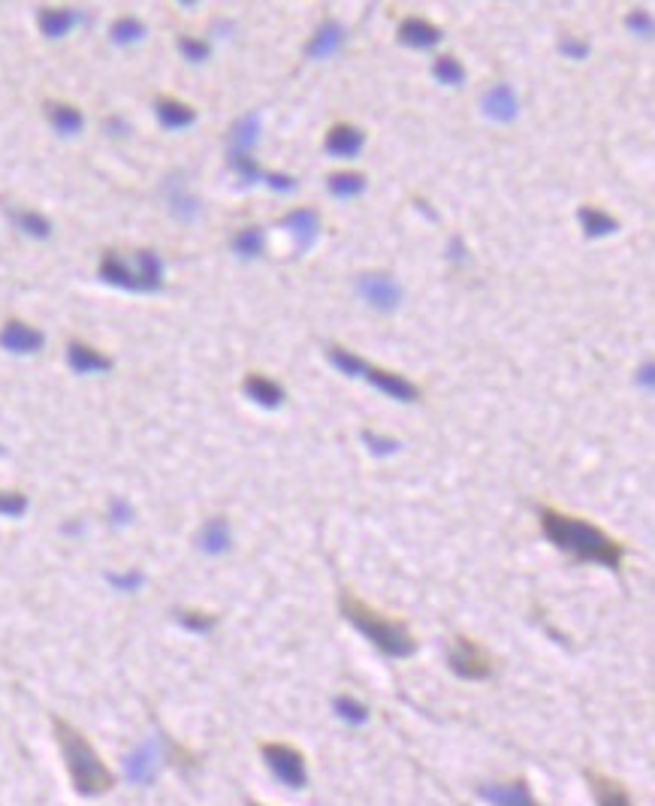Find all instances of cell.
<instances>
[{
  "label": "cell",
  "instance_id": "obj_44",
  "mask_svg": "<svg viewBox=\"0 0 655 806\" xmlns=\"http://www.w3.org/2000/svg\"><path fill=\"white\" fill-rule=\"evenodd\" d=\"M106 127H109V133H116V136H118V133H124V131H127V124H124V121H118V118H112V121H106Z\"/></svg>",
  "mask_w": 655,
  "mask_h": 806
},
{
  "label": "cell",
  "instance_id": "obj_37",
  "mask_svg": "<svg viewBox=\"0 0 655 806\" xmlns=\"http://www.w3.org/2000/svg\"><path fill=\"white\" fill-rule=\"evenodd\" d=\"M28 511V496L15 490L0 492V516H21Z\"/></svg>",
  "mask_w": 655,
  "mask_h": 806
},
{
  "label": "cell",
  "instance_id": "obj_46",
  "mask_svg": "<svg viewBox=\"0 0 655 806\" xmlns=\"http://www.w3.org/2000/svg\"><path fill=\"white\" fill-rule=\"evenodd\" d=\"M248 806H263V803H248Z\"/></svg>",
  "mask_w": 655,
  "mask_h": 806
},
{
  "label": "cell",
  "instance_id": "obj_32",
  "mask_svg": "<svg viewBox=\"0 0 655 806\" xmlns=\"http://www.w3.org/2000/svg\"><path fill=\"white\" fill-rule=\"evenodd\" d=\"M332 706H335V713H339L341 719L350 722V725H365V722H369V706L360 704L356 698H350V695H339Z\"/></svg>",
  "mask_w": 655,
  "mask_h": 806
},
{
  "label": "cell",
  "instance_id": "obj_35",
  "mask_svg": "<svg viewBox=\"0 0 655 806\" xmlns=\"http://www.w3.org/2000/svg\"><path fill=\"white\" fill-rule=\"evenodd\" d=\"M330 363L341 371V375H347V378H356V375H360V366H363L360 356L350 354L347 347H330Z\"/></svg>",
  "mask_w": 655,
  "mask_h": 806
},
{
  "label": "cell",
  "instance_id": "obj_20",
  "mask_svg": "<svg viewBox=\"0 0 655 806\" xmlns=\"http://www.w3.org/2000/svg\"><path fill=\"white\" fill-rule=\"evenodd\" d=\"M245 396L251 402H257L260 408H281L284 405V387L263 375H251L245 378Z\"/></svg>",
  "mask_w": 655,
  "mask_h": 806
},
{
  "label": "cell",
  "instance_id": "obj_14",
  "mask_svg": "<svg viewBox=\"0 0 655 806\" xmlns=\"http://www.w3.org/2000/svg\"><path fill=\"white\" fill-rule=\"evenodd\" d=\"M441 36H444V30L426 19H417V15H411L399 25V40L411 45V49H432V45L441 43Z\"/></svg>",
  "mask_w": 655,
  "mask_h": 806
},
{
  "label": "cell",
  "instance_id": "obj_25",
  "mask_svg": "<svg viewBox=\"0 0 655 806\" xmlns=\"http://www.w3.org/2000/svg\"><path fill=\"white\" fill-rule=\"evenodd\" d=\"M257 140H260V116H242L230 131V148L248 151L251 155V148L257 146Z\"/></svg>",
  "mask_w": 655,
  "mask_h": 806
},
{
  "label": "cell",
  "instance_id": "obj_19",
  "mask_svg": "<svg viewBox=\"0 0 655 806\" xmlns=\"http://www.w3.org/2000/svg\"><path fill=\"white\" fill-rule=\"evenodd\" d=\"M230 523L224 520V516H212L209 523L200 529V550L209 553V556H220V553L230 550Z\"/></svg>",
  "mask_w": 655,
  "mask_h": 806
},
{
  "label": "cell",
  "instance_id": "obj_36",
  "mask_svg": "<svg viewBox=\"0 0 655 806\" xmlns=\"http://www.w3.org/2000/svg\"><path fill=\"white\" fill-rule=\"evenodd\" d=\"M363 441H365V447H369V451L375 453V456H393L402 447L395 438L378 435V432H369V429H363Z\"/></svg>",
  "mask_w": 655,
  "mask_h": 806
},
{
  "label": "cell",
  "instance_id": "obj_43",
  "mask_svg": "<svg viewBox=\"0 0 655 806\" xmlns=\"http://www.w3.org/2000/svg\"><path fill=\"white\" fill-rule=\"evenodd\" d=\"M131 516H133V511H131V505H124V501H112V520L116 523H131Z\"/></svg>",
  "mask_w": 655,
  "mask_h": 806
},
{
  "label": "cell",
  "instance_id": "obj_8",
  "mask_svg": "<svg viewBox=\"0 0 655 806\" xmlns=\"http://www.w3.org/2000/svg\"><path fill=\"white\" fill-rule=\"evenodd\" d=\"M356 378H365V381L375 384L378 390L387 393L390 399H399V402H417V399H420V387H417V384H411L408 378L395 375V371H384V369H378V366H369L365 360H363L360 375H356Z\"/></svg>",
  "mask_w": 655,
  "mask_h": 806
},
{
  "label": "cell",
  "instance_id": "obj_41",
  "mask_svg": "<svg viewBox=\"0 0 655 806\" xmlns=\"http://www.w3.org/2000/svg\"><path fill=\"white\" fill-rule=\"evenodd\" d=\"M142 577L140 571H131V574H109V583L112 587H118V589H124V592H133V589H140L142 587Z\"/></svg>",
  "mask_w": 655,
  "mask_h": 806
},
{
  "label": "cell",
  "instance_id": "obj_33",
  "mask_svg": "<svg viewBox=\"0 0 655 806\" xmlns=\"http://www.w3.org/2000/svg\"><path fill=\"white\" fill-rule=\"evenodd\" d=\"M230 170H233V172H239V176L245 179V181H260V179H263L260 166L254 164V157H251L248 151H236V148H230Z\"/></svg>",
  "mask_w": 655,
  "mask_h": 806
},
{
  "label": "cell",
  "instance_id": "obj_18",
  "mask_svg": "<svg viewBox=\"0 0 655 806\" xmlns=\"http://www.w3.org/2000/svg\"><path fill=\"white\" fill-rule=\"evenodd\" d=\"M155 112L166 131H181V127H190L196 121V112L188 103L175 100V97H157Z\"/></svg>",
  "mask_w": 655,
  "mask_h": 806
},
{
  "label": "cell",
  "instance_id": "obj_31",
  "mask_svg": "<svg viewBox=\"0 0 655 806\" xmlns=\"http://www.w3.org/2000/svg\"><path fill=\"white\" fill-rule=\"evenodd\" d=\"M10 218H12V224L28 235H36V239H49L52 235V220L36 215V211H10Z\"/></svg>",
  "mask_w": 655,
  "mask_h": 806
},
{
  "label": "cell",
  "instance_id": "obj_9",
  "mask_svg": "<svg viewBox=\"0 0 655 806\" xmlns=\"http://www.w3.org/2000/svg\"><path fill=\"white\" fill-rule=\"evenodd\" d=\"M481 797L492 806H544L531 794L525 779H510V782H492V786H481Z\"/></svg>",
  "mask_w": 655,
  "mask_h": 806
},
{
  "label": "cell",
  "instance_id": "obj_34",
  "mask_svg": "<svg viewBox=\"0 0 655 806\" xmlns=\"http://www.w3.org/2000/svg\"><path fill=\"white\" fill-rule=\"evenodd\" d=\"M179 622L188 631H196V634H205L218 626V616L215 613H203V610H179Z\"/></svg>",
  "mask_w": 655,
  "mask_h": 806
},
{
  "label": "cell",
  "instance_id": "obj_10",
  "mask_svg": "<svg viewBox=\"0 0 655 806\" xmlns=\"http://www.w3.org/2000/svg\"><path fill=\"white\" fill-rule=\"evenodd\" d=\"M586 782H589V792L595 797V806H637L622 779L607 777L601 770H586Z\"/></svg>",
  "mask_w": 655,
  "mask_h": 806
},
{
  "label": "cell",
  "instance_id": "obj_1",
  "mask_svg": "<svg viewBox=\"0 0 655 806\" xmlns=\"http://www.w3.org/2000/svg\"><path fill=\"white\" fill-rule=\"evenodd\" d=\"M538 516H540V529H544L547 541H550L555 550L568 553V556L577 562H592V565H604V568H613V571L622 568L626 547L616 541L613 535H607L601 526H595V523L580 520V516L565 514V511H555L550 505L540 507Z\"/></svg>",
  "mask_w": 655,
  "mask_h": 806
},
{
  "label": "cell",
  "instance_id": "obj_45",
  "mask_svg": "<svg viewBox=\"0 0 655 806\" xmlns=\"http://www.w3.org/2000/svg\"><path fill=\"white\" fill-rule=\"evenodd\" d=\"M637 378H641L643 387H652V366H650V363H646V366L641 369V375H637Z\"/></svg>",
  "mask_w": 655,
  "mask_h": 806
},
{
  "label": "cell",
  "instance_id": "obj_26",
  "mask_svg": "<svg viewBox=\"0 0 655 806\" xmlns=\"http://www.w3.org/2000/svg\"><path fill=\"white\" fill-rule=\"evenodd\" d=\"M326 188L339 200H354V196H360L365 191V176L363 172H332L326 179Z\"/></svg>",
  "mask_w": 655,
  "mask_h": 806
},
{
  "label": "cell",
  "instance_id": "obj_22",
  "mask_svg": "<svg viewBox=\"0 0 655 806\" xmlns=\"http://www.w3.org/2000/svg\"><path fill=\"white\" fill-rule=\"evenodd\" d=\"M157 773V749L155 743H146L142 749H136L131 758H127V777H131L136 786H148Z\"/></svg>",
  "mask_w": 655,
  "mask_h": 806
},
{
  "label": "cell",
  "instance_id": "obj_7",
  "mask_svg": "<svg viewBox=\"0 0 655 806\" xmlns=\"http://www.w3.org/2000/svg\"><path fill=\"white\" fill-rule=\"evenodd\" d=\"M356 291H360V296L371 308L384 311V315L395 311L402 302V287L395 284L387 272H363V275L356 278Z\"/></svg>",
  "mask_w": 655,
  "mask_h": 806
},
{
  "label": "cell",
  "instance_id": "obj_6",
  "mask_svg": "<svg viewBox=\"0 0 655 806\" xmlns=\"http://www.w3.org/2000/svg\"><path fill=\"white\" fill-rule=\"evenodd\" d=\"M447 665L462 680H486L492 674V656L483 650L475 637L456 634L451 650H447Z\"/></svg>",
  "mask_w": 655,
  "mask_h": 806
},
{
  "label": "cell",
  "instance_id": "obj_42",
  "mask_svg": "<svg viewBox=\"0 0 655 806\" xmlns=\"http://www.w3.org/2000/svg\"><path fill=\"white\" fill-rule=\"evenodd\" d=\"M263 179H266V185H269V188H276V191H284V194L296 188V179L287 176V172H266Z\"/></svg>",
  "mask_w": 655,
  "mask_h": 806
},
{
  "label": "cell",
  "instance_id": "obj_27",
  "mask_svg": "<svg viewBox=\"0 0 655 806\" xmlns=\"http://www.w3.org/2000/svg\"><path fill=\"white\" fill-rule=\"evenodd\" d=\"M166 200H170V211H172V215L179 218V220H185V224H190V220L200 215V203H196V196H190L185 191V185H181V181H172Z\"/></svg>",
  "mask_w": 655,
  "mask_h": 806
},
{
  "label": "cell",
  "instance_id": "obj_16",
  "mask_svg": "<svg viewBox=\"0 0 655 806\" xmlns=\"http://www.w3.org/2000/svg\"><path fill=\"white\" fill-rule=\"evenodd\" d=\"M67 363H70V369L79 371V375H94V371L112 369L109 356L94 351L91 345H82V341H70V347H67Z\"/></svg>",
  "mask_w": 655,
  "mask_h": 806
},
{
  "label": "cell",
  "instance_id": "obj_15",
  "mask_svg": "<svg viewBox=\"0 0 655 806\" xmlns=\"http://www.w3.org/2000/svg\"><path fill=\"white\" fill-rule=\"evenodd\" d=\"M365 146V133L354 124H335L326 136V151L332 157H356Z\"/></svg>",
  "mask_w": 655,
  "mask_h": 806
},
{
  "label": "cell",
  "instance_id": "obj_24",
  "mask_svg": "<svg viewBox=\"0 0 655 806\" xmlns=\"http://www.w3.org/2000/svg\"><path fill=\"white\" fill-rule=\"evenodd\" d=\"M45 118H49L52 127H55L58 133H64V136L79 133L82 124H85L82 112L70 103H45Z\"/></svg>",
  "mask_w": 655,
  "mask_h": 806
},
{
  "label": "cell",
  "instance_id": "obj_29",
  "mask_svg": "<svg viewBox=\"0 0 655 806\" xmlns=\"http://www.w3.org/2000/svg\"><path fill=\"white\" fill-rule=\"evenodd\" d=\"M146 34H148L146 25H142L140 19H131V15H124V19L112 21V28H109L112 43H118V45H133V43L146 40Z\"/></svg>",
  "mask_w": 655,
  "mask_h": 806
},
{
  "label": "cell",
  "instance_id": "obj_13",
  "mask_svg": "<svg viewBox=\"0 0 655 806\" xmlns=\"http://www.w3.org/2000/svg\"><path fill=\"white\" fill-rule=\"evenodd\" d=\"M281 227H287V230L293 233L296 248L300 251H311V245L317 242V235H321V218H317L315 209H293L291 215L281 220Z\"/></svg>",
  "mask_w": 655,
  "mask_h": 806
},
{
  "label": "cell",
  "instance_id": "obj_2",
  "mask_svg": "<svg viewBox=\"0 0 655 806\" xmlns=\"http://www.w3.org/2000/svg\"><path fill=\"white\" fill-rule=\"evenodd\" d=\"M52 728H55V740L64 755L67 773H70L73 788L82 797H100L116 788V773L106 767L100 752L94 749V743L88 740L73 722L52 716Z\"/></svg>",
  "mask_w": 655,
  "mask_h": 806
},
{
  "label": "cell",
  "instance_id": "obj_23",
  "mask_svg": "<svg viewBox=\"0 0 655 806\" xmlns=\"http://www.w3.org/2000/svg\"><path fill=\"white\" fill-rule=\"evenodd\" d=\"M577 220H580L583 233L589 235V239H601V235H611L619 230V220L613 215H607V211L601 209H592V205H583V209H577Z\"/></svg>",
  "mask_w": 655,
  "mask_h": 806
},
{
  "label": "cell",
  "instance_id": "obj_40",
  "mask_svg": "<svg viewBox=\"0 0 655 806\" xmlns=\"http://www.w3.org/2000/svg\"><path fill=\"white\" fill-rule=\"evenodd\" d=\"M559 49H562V55L571 58V60H583L586 55H589V43L577 40V36H565V40L559 43Z\"/></svg>",
  "mask_w": 655,
  "mask_h": 806
},
{
  "label": "cell",
  "instance_id": "obj_30",
  "mask_svg": "<svg viewBox=\"0 0 655 806\" xmlns=\"http://www.w3.org/2000/svg\"><path fill=\"white\" fill-rule=\"evenodd\" d=\"M432 76L441 82V85H462L466 82V67L459 64L453 55H438L435 64H432Z\"/></svg>",
  "mask_w": 655,
  "mask_h": 806
},
{
  "label": "cell",
  "instance_id": "obj_5",
  "mask_svg": "<svg viewBox=\"0 0 655 806\" xmlns=\"http://www.w3.org/2000/svg\"><path fill=\"white\" fill-rule=\"evenodd\" d=\"M260 755L266 767H269L276 777L291 788H302L308 782V770H306V755L302 749L291 746V743H281V740H266L260 743Z\"/></svg>",
  "mask_w": 655,
  "mask_h": 806
},
{
  "label": "cell",
  "instance_id": "obj_17",
  "mask_svg": "<svg viewBox=\"0 0 655 806\" xmlns=\"http://www.w3.org/2000/svg\"><path fill=\"white\" fill-rule=\"evenodd\" d=\"M341 43H345V28L339 25V21H326V25L317 28V34L311 36L306 55L311 60H321V58H330L335 52L341 49Z\"/></svg>",
  "mask_w": 655,
  "mask_h": 806
},
{
  "label": "cell",
  "instance_id": "obj_3",
  "mask_svg": "<svg viewBox=\"0 0 655 806\" xmlns=\"http://www.w3.org/2000/svg\"><path fill=\"white\" fill-rule=\"evenodd\" d=\"M341 616L360 631L363 637H369L378 646L380 656L387 658H408L417 652V641L411 634V628L402 619H390L371 604H365L360 595H354L350 589H341L339 595Z\"/></svg>",
  "mask_w": 655,
  "mask_h": 806
},
{
  "label": "cell",
  "instance_id": "obj_28",
  "mask_svg": "<svg viewBox=\"0 0 655 806\" xmlns=\"http://www.w3.org/2000/svg\"><path fill=\"white\" fill-rule=\"evenodd\" d=\"M263 248H266V235H263L260 227H245L242 233L233 235V251L239 257H245V260H251V257H260Z\"/></svg>",
  "mask_w": 655,
  "mask_h": 806
},
{
  "label": "cell",
  "instance_id": "obj_39",
  "mask_svg": "<svg viewBox=\"0 0 655 806\" xmlns=\"http://www.w3.org/2000/svg\"><path fill=\"white\" fill-rule=\"evenodd\" d=\"M626 25H628V30H635V34L650 36L652 34V15L646 10H635V12L626 15Z\"/></svg>",
  "mask_w": 655,
  "mask_h": 806
},
{
  "label": "cell",
  "instance_id": "obj_38",
  "mask_svg": "<svg viewBox=\"0 0 655 806\" xmlns=\"http://www.w3.org/2000/svg\"><path fill=\"white\" fill-rule=\"evenodd\" d=\"M179 52L188 60H205L209 58V43L194 40V36H179Z\"/></svg>",
  "mask_w": 655,
  "mask_h": 806
},
{
  "label": "cell",
  "instance_id": "obj_12",
  "mask_svg": "<svg viewBox=\"0 0 655 806\" xmlns=\"http://www.w3.org/2000/svg\"><path fill=\"white\" fill-rule=\"evenodd\" d=\"M481 106H483L486 118L499 121V124H510V121L516 118V112H520L516 94H514V88H510L507 82H499V85H492L490 91H486Z\"/></svg>",
  "mask_w": 655,
  "mask_h": 806
},
{
  "label": "cell",
  "instance_id": "obj_21",
  "mask_svg": "<svg viewBox=\"0 0 655 806\" xmlns=\"http://www.w3.org/2000/svg\"><path fill=\"white\" fill-rule=\"evenodd\" d=\"M76 21H79V12L70 10V6H45V10H40V30L52 40L70 34Z\"/></svg>",
  "mask_w": 655,
  "mask_h": 806
},
{
  "label": "cell",
  "instance_id": "obj_4",
  "mask_svg": "<svg viewBox=\"0 0 655 806\" xmlns=\"http://www.w3.org/2000/svg\"><path fill=\"white\" fill-rule=\"evenodd\" d=\"M100 278L106 284H116L121 291L133 293H157L164 287V263L155 251H136L133 260H124L116 251L100 260Z\"/></svg>",
  "mask_w": 655,
  "mask_h": 806
},
{
  "label": "cell",
  "instance_id": "obj_11",
  "mask_svg": "<svg viewBox=\"0 0 655 806\" xmlns=\"http://www.w3.org/2000/svg\"><path fill=\"white\" fill-rule=\"evenodd\" d=\"M43 345H45L43 332L21 321H10L0 330V347L10 354H36L43 351Z\"/></svg>",
  "mask_w": 655,
  "mask_h": 806
}]
</instances>
